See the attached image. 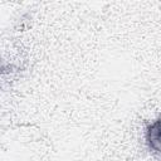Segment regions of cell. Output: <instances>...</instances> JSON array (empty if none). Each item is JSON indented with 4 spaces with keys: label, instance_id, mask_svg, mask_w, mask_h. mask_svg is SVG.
<instances>
[{
    "label": "cell",
    "instance_id": "6da1fadb",
    "mask_svg": "<svg viewBox=\"0 0 161 161\" xmlns=\"http://www.w3.org/2000/svg\"><path fill=\"white\" fill-rule=\"evenodd\" d=\"M146 141L150 148L161 153V118H157L148 125L146 131Z\"/></svg>",
    "mask_w": 161,
    "mask_h": 161
}]
</instances>
